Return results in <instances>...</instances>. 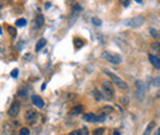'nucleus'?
I'll use <instances>...</instances> for the list:
<instances>
[{"label": "nucleus", "mask_w": 160, "mask_h": 135, "mask_svg": "<svg viewBox=\"0 0 160 135\" xmlns=\"http://www.w3.org/2000/svg\"><path fill=\"white\" fill-rule=\"evenodd\" d=\"M69 135H89V129L86 126H84V128H81V129L73 130Z\"/></svg>", "instance_id": "12"}, {"label": "nucleus", "mask_w": 160, "mask_h": 135, "mask_svg": "<svg viewBox=\"0 0 160 135\" xmlns=\"http://www.w3.org/2000/svg\"><path fill=\"white\" fill-rule=\"evenodd\" d=\"M151 84H153V86H154V87H159L160 86V75H158V76H155L154 79H153Z\"/></svg>", "instance_id": "17"}, {"label": "nucleus", "mask_w": 160, "mask_h": 135, "mask_svg": "<svg viewBox=\"0 0 160 135\" xmlns=\"http://www.w3.org/2000/svg\"><path fill=\"white\" fill-rule=\"evenodd\" d=\"M3 135H12V131H10V130H6V131H5V129H4Z\"/></svg>", "instance_id": "31"}, {"label": "nucleus", "mask_w": 160, "mask_h": 135, "mask_svg": "<svg viewBox=\"0 0 160 135\" xmlns=\"http://www.w3.org/2000/svg\"><path fill=\"white\" fill-rule=\"evenodd\" d=\"M134 1H136V3H138V4H142V3H143V0H134Z\"/></svg>", "instance_id": "35"}, {"label": "nucleus", "mask_w": 160, "mask_h": 135, "mask_svg": "<svg viewBox=\"0 0 160 135\" xmlns=\"http://www.w3.org/2000/svg\"><path fill=\"white\" fill-rule=\"evenodd\" d=\"M102 57L107 59L110 63H112L115 65H118V64H121L122 62V58L120 54H116V53H111V52H103L102 53Z\"/></svg>", "instance_id": "3"}, {"label": "nucleus", "mask_w": 160, "mask_h": 135, "mask_svg": "<svg viewBox=\"0 0 160 135\" xmlns=\"http://www.w3.org/2000/svg\"><path fill=\"white\" fill-rule=\"evenodd\" d=\"M78 12V11H81V6L80 5H74V8H73V12Z\"/></svg>", "instance_id": "28"}, {"label": "nucleus", "mask_w": 160, "mask_h": 135, "mask_svg": "<svg viewBox=\"0 0 160 135\" xmlns=\"http://www.w3.org/2000/svg\"><path fill=\"white\" fill-rule=\"evenodd\" d=\"M101 89H102V93H103V97H107V98H111L113 96V86L111 82L108 81H105V82H102L101 85Z\"/></svg>", "instance_id": "5"}, {"label": "nucleus", "mask_w": 160, "mask_h": 135, "mask_svg": "<svg viewBox=\"0 0 160 135\" xmlns=\"http://www.w3.org/2000/svg\"><path fill=\"white\" fill-rule=\"evenodd\" d=\"M43 23H44V17L42 15H37L36 18H34V25H36V28L39 30L41 27L43 26Z\"/></svg>", "instance_id": "11"}, {"label": "nucleus", "mask_w": 160, "mask_h": 135, "mask_svg": "<svg viewBox=\"0 0 160 135\" xmlns=\"http://www.w3.org/2000/svg\"><path fill=\"white\" fill-rule=\"evenodd\" d=\"M46 43H47V41H46L44 38H41V39H38V42L36 43V48H34V49H36V52H39V50L42 49L43 47L46 45Z\"/></svg>", "instance_id": "13"}, {"label": "nucleus", "mask_w": 160, "mask_h": 135, "mask_svg": "<svg viewBox=\"0 0 160 135\" xmlns=\"http://www.w3.org/2000/svg\"><path fill=\"white\" fill-rule=\"evenodd\" d=\"M19 135H30V129L29 128H21L20 129V131H19Z\"/></svg>", "instance_id": "20"}, {"label": "nucleus", "mask_w": 160, "mask_h": 135, "mask_svg": "<svg viewBox=\"0 0 160 135\" xmlns=\"http://www.w3.org/2000/svg\"><path fill=\"white\" fill-rule=\"evenodd\" d=\"M8 32L10 33V35H11L12 37H15V36L17 35V31H16V28H14L12 26H9V27H8Z\"/></svg>", "instance_id": "21"}, {"label": "nucleus", "mask_w": 160, "mask_h": 135, "mask_svg": "<svg viewBox=\"0 0 160 135\" xmlns=\"http://www.w3.org/2000/svg\"><path fill=\"white\" fill-rule=\"evenodd\" d=\"M74 45H76V48H81L84 45V41L80 39V38H75L74 39Z\"/></svg>", "instance_id": "15"}, {"label": "nucleus", "mask_w": 160, "mask_h": 135, "mask_svg": "<svg viewBox=\"0 0 160 135\" xmlns=\"http://www.w3.org/2000/svg\"><path fill=\"white\" fill-rule=\"evenodd\" d=\"M123 23L128 27H132V28H138V27H141L144 23V17L143 16H134V17L124 20Z\"/></svg>", "instance_id": "1"}, {"label": "nucleus", "mask_w": 160, "mask_h": 135, "mask_svg": "<svg viewBox=\"0 0 160 135\" xmlns=\"http://www.w3.org/2000/svg\"><path fill=\"white\" fill-rule=\"evenodd\" d=\"M83 106L81 104H76L75 107H73L72 108V111H70V116H79V114H81L83 113Z\"/></svg>", "instance_id": "10"}, {"label": "nucleus", "mask_w": 160, "mask_h": 135, "mask_svg": "<svg viewBox=\"0 0 160 135\" xmlns=\"http://www.w3.org/2000/svg\"><path fill=\"white\" fill-rule=\"evenodd\" d=\"M17 96H19V97H26V96H27V90L24 89V87L19 89V91H17Z\"/></svg>", "instance_id": "16"}, {"label": "nucleus", "mask_w": 160, "mask_h": 135, "mask_svg": "<svg viewBox=\"0 0 160 135\" xmlns=\"http://www.w3.org/2000/svg\"><path fill=\"white\" fill-rule=\"evenodd\" d=\"M73 1H74V0H67V3H68V4H73Z\"/></svg>", "instance_id": "36"}, {"label": "nucleus", "mask_w": 160, "mask_h": 135, "mask_svg": "<svg viewBox=\"0 0 160 135\" xmlns=\"http://www.w3.org/2000/svg\"><path fill=\"white\" fill-rule=\"evenodd\" d=\"M25 119H26L27 123H30V124L33 125V124L37 122V119H38V113L34 111V109H29V111L26 112Z\"/></svg>", "instance_id": "6"}, {"label": "nucleus", "mask_w": 160, "mask_h": 135, "mask_svg": "<svg viewBox=\"0 0 160 135\" xmlns=\"http://www.w3.org/2000/svg\"><path fill=\"white\" fill-rule=\"evenodd\" d=\"M52 6V4L51 3H46V5H44V9H50Z\"/></svg>", "instance_id": "32"}, {"label": "nucleus", "mask_w": 160, "mask_h": 135, "mask_svg": "<svg viewBox=\"0 0 160 135\" xmlns=\"http://www.w3.org/2000/svg\"><path fill=\"white\" fill-rule=\"evenodd\" d=\"M154 120H151L150 123L148 124V126L145 128V130H144V133H143V135H150V133H151V130H153V126H154Z\"/></svg>", "instance_id": "14"}, {"label": "nucleus", "mask_w": 160, "mask_h": 135, "mask_svg": "<svg viewBox=\"0 0 160 135\" xmlns=\"http://www.w3.org/2000/svg\"><path fill=\"white\" fill-rule=\"evenodd\" d=\"M159 37H160V36H159Z\"/></svg>", "instance_id": "37"}, {"label": "nucleus", "mask_w": 160, "mask_h": 135, "mask_svg": "<svg viewBox=\"0 0 160 135\" xmlns=\"http://www.w3.org/2000/svg\"><path fill=\"white\" fill-rule=\"evenodd\" d=\"M22 44H24V41H21V42H19V44H17V49H19V50H21V49H22Z\"/></svg>", "instance_id": "30"}, {"label": "nucleus", "mask_w": 160, "mask_h": 135, "mask_svg": "<svg viewBox=\"0 0 160 135\" xmlns=\"http://www.w3.org/2000/svg\"><path fill=\"white\" fill-rule=\"evenodd\" d=\"M94 96L96 97V99H99V101H100V99L102 98V97L100 96V92H99V91H97V90H95V92H94Z\"/></svg>", "instance_id": "29"}, {"label": "nucleus", "mask_w": 160, "mask_h": 135, "mask_svg": "<svg viewBox=\"0 0 160 135\" xmlns=\"http://www.w3.org/2000/svg\"><path fill=\"white\" fill-rule=\"evenodd\" d=\"M20 108H21V104H20V102H17V101H14L12 104H11L10 108H9V111H8L9 117H17L19 113H20Z\"/></svg>", "instance_id": "7"}, {"label": "nucleus", "mask_w": 160, "mask_h": 135, "mask_svg": "<svg viewBox=\"0 0 160 135\" xmlns=\"http://www.w3.org/2000/svg\"><path fill=\"white\" fill-rule=\"evenodd\" d=\"M113 135H121V134H120V131H118V130H116V131H113Z\"/></svg>", "instance_id": "34"}, {"label": "nucleus", "mask_w": 160, "mask_h": 135, "mask_svg": "<svg viewBox=\"0 0 160 135\" xmlns=\"http://www.w3.org/2000/svg\"><path fill=\"white\" fill-rule=\"evenodd\" d=\"M118 1H120L124 8H128V6H129V0H118Z\"/></svg>", "instance_id": "27"}, {"label": "nucleus", "mask_w": 160, "mask_h": 135, "mask_svg": "<svg viewBox=\"0 0 160 135\" xmlns=\"http://www.w3.org/2000/svg\"><path fill=\"white\" fill-rule=\"evenodd\" d=\"M154 135H160V128H159V129H158V130L154 133Z\"/></svg>", "instance_id": "33"}, {"label": "nucleus", "mask_w": 160, "mask_h": 135, "mask_svg": "<svg viewBox=\"0 0 160 135\" xmlns=\"http://www.w3.org/2000/svg\"><path fill=\"white\" fill-rule=\"evenodd\" d=\"M145 95V86L142 80H137L136 81V97L138 101H143Z\"/></svg>", "instance_id": "4"}, {"label": "nucleus", "mask_w": 160, "mask_h": 135, "mask_svg": "<svg viewBox=\"0 0 160 135\" xmlns=\"http://www.w3.org/2000/svg\"><path fill=\"white\" fill-rule=\"evenodd\" d=\"M150 35H151V37H154V38L159 37V35H158V31H156L155 28H150Z\"/></svg>", "instance_id": "26"}, {"label": "nucleus", "mask_w": 160, "mask_h": 135, "mask_svg": "<svg viewBox=\"0 0 160 135\" xmlns=\"http://www.w3.org/2000/svg\"><path fill=\"white\" fill-rule=\"evenodd\" d=\"M94 135H103L105 134V129L103 128H96V129L93 131Z\"/></svg>", "instance_id": "19"}, {"label": "nucleus", "mask_w": 160, "mask_h": 135, "mask_svg": "<svg viewBox=\"0 0 160 135\" xmlns=\"http://www.w3.org/2000/svg\"><path fill=\"white\" fill-rule=\"evenodd\" d=\"M26 23H27V21L25 18H19V20H16V26H19V27H24V26H26Z\"/></svg>", "instance_id": "18"}, {"label": "nucleus", "mask_w": 160, "mask_h": 135, "mask_svg": "<svg viewBox=\"0 0 160 135\" xmlns=\"http://www.w3.org/2000/svg\"><path fill=\"white\" fill-rule=\"evenodd\" d=\"M31 101L37 108H43V106H44V101L39 96H37V95H33V96L31 97Z\"/></svg>", "instance_id": "8"}, {"label": "nucleus", "mask_w": 160, "mask_h": 135, "mask_svg": "<svg viewBox=\"0 0 160 135\" xmlns=\"http://www.w3.org/2000/svg\"><path fill=\"white\" fill-rule=\"evenodd\" d=\"M91 22H93L95 26H101V25H102V21H101L100 18H97V17H93V18H91Z\"/></svg>", "instance_id": "23"}, {"label": "nucleus", "mask_w": 160, "mask_h": 135, "mask_svg": "<svg viewBox=\"0 0 160 135\" xmlns=\"http://www.w3.org/2000/svg\"><path fill=\"white\" fill-rule=\"evenodd\" d=\"M103 72L107 74V75L111 77V80L113 81V84H115V85H117L118 87H120V89H124V90H127V89H128L127 84L124 82V81H123L121 77H118L117 75H115L113 72H111V71H108V70H103Z\"/></svg>", "instance_id": "2"}, {"label": "nucleus", "mask_w": 160, "mask_h": 135, "mask_svg": "<svg viewBox=\"0 0 160 135\" xmlns=\"http://www.w3.org/2000/svg\"><path fill=\"white\" fill-rule=\"evenodd\" d=\"M10 75H11V77H14V79H16V77L19 76V69H17V68H15V69L11 70Z\"/></svg>", "instance_id": "24"}, {"label": "nucleus", "mask_w": 160, "mask_h": 135, "mask_svg": "<svg viewBox=\"0 0 160 135\" xmlns=\"http://www.w3.org/2000/svg\"><path fill=\"white\" fill-rule=\"evenodd\" d=\"M101 112H102V114H107V113L113 112V108L112 107H103V108H101Z\"/></svg>", "instance_id": "22"}, {"label": "nucleus", "mask_w": 160, "mask_h": 135, "mask_svg": "<svg viewBox=\"0 0 160 135\" xmlns=\"http://www.w3.org/2000/svg\"><path fill=\"white\" fill-rule=\"evenodd\" d=\"M151 47H153V49H154V50H156L158 53H160V43L155 42V43L151 44Z\"/></svg>", "instance_id": "25"}, {"label": "nucleus", "mask_w": 160, "mask_h": 135, "mask_svg": "<svg viewBox=\"0 0 160 135\" xmlns=\"http://www.w3.org/2000/svg\"><path fill=\"white\" fill-rule=\"evenodd\" d=\"M149 58V62L151 63V65L155 68V69H160V58L154 55V54H149L148 55Z\"/></svg>", "instance_id": "9"}]
</instances>
